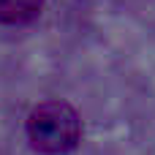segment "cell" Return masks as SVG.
Listing matches in <instances>:
<instances>
[{
    "label": "cell",
    "instance_id": "obj_1",
    "mask_svg": "<svg viewBox=\"0 0 155 155\" xmlns=\"http://www.w3.org/2000/svg\"><path fill=\"white\" fill-rule=\"evenodd\" d=\"M82 136L79 114L63 101H44L27 117V139L44 155H65Z\"/></svg>",
    "mask_w": 155,
    "mask_h": 155
},
{
    "label": "cell",
    "instance_id": "obj_2",
    "mask_svg": "<svg viewBox=\"0 0 155 155\" xmlns=\"http://www.w3.org/2000/svg\"><path fill=\"white\" fill-rule=\"evenodd\" d=\"M44 0H0V25H27L41 14Z\"/></svg>",
    "mask_w": 155,
    "mask_h": 155
}]
</instances>
